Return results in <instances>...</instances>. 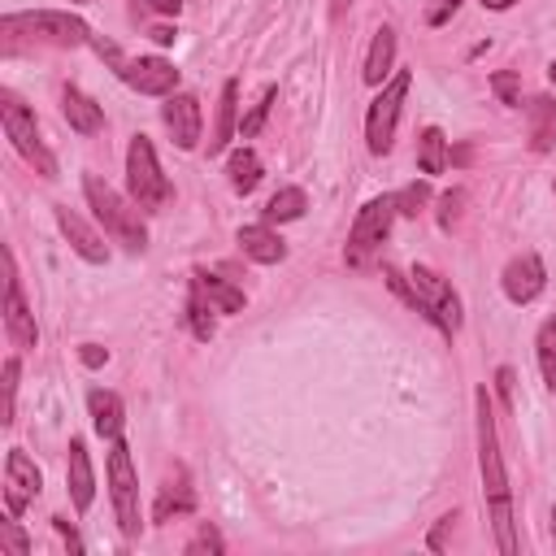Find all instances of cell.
<instances>
[{
	"label": "cell",
	"mask_w": 556,
	"mask_h": 556,
	"mask_svg": "<svg viewBox=\"0 0 556 556\" xmlns=\"http://www.w3.org/2000/svg\"><path fill=\"white\" fill-rule=\"evenodd\" d=\"M226 543H222V534H217V526H208V521H200V530H195V539L187 543V556H195V552H222Z\"/></svg>",
	"instance_id": "obj_35"
},
{
	"label": "cell",
	"mask_w": 556,
	"mask_h": 556,
	"mask_svg": "<svg viewBox=\"0 0 556 556\" xmlns=\"http://www.w3.org/2000/svg\"><path fill=\"white\" fill-rule=\"evenodd\" d=\"M408 282H413V300L408 304L452 339L460 330V295L452 291V282L443 274H434L430 265H413Z\"/></svg>",
	"instance_id": "obj_5"
},
{
	"label": "cell",
	"mask_w": 556,
	"mask_h": 556,
	"mask_svg": "<svg viewBox=\"0 0 556 556\" xmlns=\"http://www.w3.org/2000/svg\"><path fill=\"white\" fill-rule=\"evenodd\" d=\"M117 74H122V83H130L139 96H174V87H178V70H174V61H165V56H135V61H122Z\"/></svg>",
	"instance_id": "obj_12"
},
{
	"label": "cell",
	"mask_w": 556,
	"mask_h": 556,
	"mask_svg": "<svg viewBox=\"0 0 556 556\" xmlns=\"http://www.w3.org/2000/svg\"><path fill=\"white\" fill-rule=\"evenodd\" d=\"M495 391H500V400H504V404L513 408V369H508V365H504V369L495 374Z\"/></svg>",
	"instance_id": "obj_39"
},
{
	"label": "cell",
	"mask_w": 556,
	"mask_h": 556,
	"mask_svg": "<svg viewBox=\"0 0 556 556\" xmlns=\"http://www.w3.org/2000/svg\"><path fill=\"white\" fill-rule=\"evenodd\" d=\"M460 204H465L460 191H443V195H439V226H443V230H452V226L460 222Z\"/></svg>",
	"instance_id": "obj_36"
},
{
	"label": "cell",
	"mask_w": 556,
	"mask_h": 556,
	"mask_svg": "<svg viewBox=\"0 0 556 556\" xmlns=\"http://www.w3.org/2000/svg\"><path fill=\"white\" fill-rule=\"evenodd\" d=\"M17 374H22V361L9 356L4 361V408H0V421L13 426V408H17Z\"/></svg>",
	"instance_id": "obj_32"
},
{
	"label": "cell",
	"mask_w": 556,
	"mask_h": 556,
	"mask_svg": "<svg viewBox=\"0 0 556 556\" xmlns=\"http://www.w3.org/2000/svg\"><path fill=\"white\" fill-rule=\"evenodd\" d=\"M139 4H143V0H135V9H139Z\"/></svg>",
	"instance_id": "obj_47"
},
{
	"label": "cell",
	"mask_w": 556,
	"mask_h": 556,
	"mask_svg": "<svg viewBox=\"0 0 556 556\" xmlns=\"http://www.w3.org/2000/svg\"><path fill=\"white\" fill-rule=\"evenodd\" d=\"M408 87H413V74H408V70H395V74L382 83V91L374 96V104H369V113H365V143H369L374 156L391 152L395 122H400V109H404Z\"/></svg>",
	"instance_id": "obj_8"
},
{
	"label": "cell",
	"mask_w": 556,
	"mask_h": 556,
	"mask_svg": "<svg viewBox=\"0 0 556 556\" xmlns=\"http://www.w3.org/2000/svg\"><path fill=\"white\" fill-rule=\"evenodd\" d=\"M126 191L143 213H156L169 200V178L156 165V148L148 135H135L126 148Z\"/></svg>",
	"instance_id": "obj_7"
},
{
	"label": "cell",
	"mask_w": 556,
	"mask_h": 556,
	"mask_svg": "<svg viewBox=\"0 0 556 556\" xmlns=\"http://www.w3.org/2000/svg\"><path fill=\"white\" fill-rule=\"evenodd\" d=\"M530 148L552 152L556 148V96L530 100Z\"/></svg>",
	"instance_id": "obj_24"
},
{
	"label": "cell",
	"mask_w": 556,
	"mask_h": 556,
	"mask_svg": "<svg viewBox=\"0 0 556 556\" xmlns=\"http://www.w3.org/2000/svg\"><path fill=\"white\" fill-rule=\"evenodd\" d=\"M195 508V495H191V486H187V473L178 469V478H169L165 486H161V495H156V504H152V521H174V517H187Z\"/></svg>",
	"instance_id": "obj_23"
},
{
	"label": "cell",
	"mask_w": 556,
	"mask_h": 556,
	"mask_svg": "<svg viewBox=\"0 0 556 556\" xmlns=\"http://www.w3.org/2000/svg\"><path fill=\"white\" fill-rule=\"evenodd\" d=\"M39 486H43L39 465H35L22 447H13V452L4 456V508H9V517H22L26 504L39 495Z\"/></svg>",
	"instance_id": "obj_11"
},
{
	"label": "cell",
	"mask_w": 556,
	"mask_h": 556,
	"mask_svg": "<svg viewBox=\"0 0 556 556\" xmlns=\"http://www.w3.org/2000/svg\"><path fill=\"white\" fill-rule=\"evenodd\" d=\"M83 195H87L96 222L104 226V235H109L113 243H122L126 252H143V248H148V226H143V217H139L143 208H139L135 200L117 195L100 174H87V178H83Z\"/></svg>",
	"instance_id": "obj_2"
},
{
	"label": "cell",
	"mask_w": 556,
	"mask_h": 556,
	"mask_svg": "<svg viewBox=\"0 0 556 556\" xmlns=\"http://www.w3.org/2000/svg\"><path fill=\"white\" fill-rule=\"evenodd\" d=\"M395 195H374L361 204L356 222H352V235H348V265H365L391 235V222H395Z\"/></svg>",
	"instance_id": "obj_9"
},
{
	"label": "cell",
	"mask_w": 556,
	"mask_h": 556,
	"mask_svg": "<svg viewBox=\"0 0 556 556\" xmlns=\"http://www.w3.org/2000/svg\"><path fill=\"white\" fill-rule=\"evenodd\" d=\"M426 204H430V187H426V182H408L404 191H395V208H400L404 217H417Z\"/></svg>",
	"instance_id": "obj_31"
},
{
	"label": "cell",
	"mask_w": 556,
	"mask_h": 556,
	"mask_svg": "<svg viewBox=\"0 0 556 556\" xmlns=\"http://www.w3.org/2000/svg\"><path fill=\"white\" fill-rule=\"evenodd\" d=\"M274 96H278V87L269 83V87H265V91L256 96V104H252V109H248V113L239 117V135H243V139L261 135V126H265V117H269V104H274Z\"/></svg>",
	"instance_id": "obj_30"
},
{
	"label": "cell",
	"mask_w": 556,
	"mask_h": 556,
	"mask_svg": "<svg viewBox=\"0 0 556 556\" xmlns=\"http://www.w3.org/2000/svg\"><path fill=\"white\" fill-rule=\"evenodd\" d=\"M74 4H87V0H74Z\"/></svg>",
	"instance_id": "obj_48"
},
{
	"label": "cell",
	"mask_w": 556,
	"mask_h": 556,
	"mask_svg": "<svg viewBox=\"0 0 556 556\" xmlns=\"http://www.w3.org/2000/svg\"><path fill=\"white\" fill-rule=\"evenodd\" d=\"M391 65H395V30L391 26H378L374 39H369V52H365V70L361 78L369 87H382L391 78Z\"/></svg>",
	"instance_id": "obj_19"
},
{
	"label": "cell",
	"mask_w": 556,
	"mask_h": 556,
	"mask_svg": "<svg viewBox=\"0 0 556 556\" xmlns=\"http://www.w3.org/2000/svg\"><path fill=\"white\" fill-rule=\"evenodd\" d=\"M152 39L156 43H174V26H152Z\"/></svg>",
	"instance_id": "obj_43"
},
{
	"label": "cell",
	"mask_w": 556,
	"mask_h": 556,
	"mask_svg": "<svg viewBox=\"0 0 556 556\" xmlns=\"http://www.w3.org/2000/svg\"><path fill=\"white\" fill-rule=\"evenodd\" d=\"M235 104H239V83L226 78V83H222V100H217V122H213V135H208V156L226 152V143L235 139V130H239Z\"/></svg>",
	"instance_id": "obj_21"
},
{
	"label": "cell",
	"mask_w": 556,
	"mask_h": 556,
	"mask_svg": "<svg viewBox=\"0 0 556 556\" xmlns=\"http://www.w3.org/2000/svg\"><path fill=\"white\" fill-rule=\"evenodd\" d=\"M491 91H495V96H500V104H508V109H517V104H521V78H517L513 70L491 74Z\"/></svg>",
	"instance_id": "obj_33"
},
{
	"label": "cell",
	"mask_w": 556,
	"mask_h": 556,
	"mask_svg": "<svg viewBox=\"0 0 556 556\" xmlns=\"http://www.w3.org/2000/svg\"><path fill=\"white\" fill-rule=\"evenodd\" d=\"M78 361H83L87 369H100V365L109 361V352H104L100 343H83V348H78Z\"/></svg>",
	"instance_id": "obj_38"
},
{
	"label": "cell",
	"mask_w": 556,
	"mask_h": 556,
	"mask_svg": "<svg viewBox=\"0 0 556 556\" xmlns=\"http://www.w3.org/2000/svg\"><path fill=\"white\" fill-rule=\"evenodd\" d=\"M191 287L217 308V313H243V291L235 287V282H226V278H217V274H204V269H195L191 274Z\"/></svg>",
	"instance_id": "obj_22"
},
{
	"label": "cell",
	"mask_w": 556,
	"mask_h": 556,
	"mask_svg": "<svg viewBox=\"0 0 556 556\" xmlns=\"http://www.w3.org/2000/svg\"><path fill=\"white\" fill-rule=\"evenodd\" d=\"M517 0H482V9H491V13H504V9H513Z\"/></svg>",
	"instance_id": "obj_44"
},
{
	"label": "cell",
	"mask_w": 556,
	"mask_h": 556,
	"mask_svg": "<svg viewBox=\"0 0 556 556\" xmlns=\"http://www.w3.org/2000/svg\"><path fill=\"white\" fill-rule=\"evenodd\" d=\"M161 117H165V126H169V135H174V143H178V148H195V143H200L204 113H200V100H195V96H187V91L165 96Z\"/></svg>",
	"instance_id": "obj_14"
},
{
	"label": "cell",
	"mask_w": 556,
	"mask_h": 556,
	"mask_svg": "<svg viewBox=\"0 0 556 556\" xmlns=\"http://www.w3.org/2000/svg\"><path fill=\"white\" fill-rule=\"evenodd\" d=\"M473 408H478V469H482V495H486L495 547H500L504 556H513V552H517V534H513V495H508V469H504V452H500L495 404H491L486 387H478Z\"/></svg>",
	"instance_id": "obj_1"
},
{
	"label": "cell",
	"mask_w": 556,
	"mask_h": 556,
	"mask_svg": "<svg viewBox=\"0 0 556 556\" xmlns=\"http://www.w3.org/2000/svg\"><path fill=\"white\" fill-rule=\"evenodd\" d=\"M500 287H504V295H508L513 304H530V300H539L543 287H547L543 256H539V252H521V256H513V261L504 265V274H500Z\"/></svg>",
	"instance_id": "obj_13"
},
{
	"label": "cell",
	"mask_w": 556,
	"mask_h": 556,
	"mask_svg": "<svg viewBox=\"0 0 556 556\" xmlns=\"http://www.w3.org/2000/svg\"><path fill=\"white\" fill-rule=\"evenodd\" d=\"M65 486H70L74 513H87V508H91V500H96V469H91V456H87V443H83V439H70Z\"/></svg>",
	"instance_id": "obj_16"
},
{
	"label": "cell",
	"mask_w": 556,
	"mask_h": 556,
	"mask_svg": "<svg viewBox=\"0 0 556 556\" xmlns=\"http://www.w3.org/2000/svg\"><path fill=\"white\" fill-rule=\"evenodd\" d=\"M87 413H91V426L100 439H122V426H126V408H122V395L104 391V387H91L87 391Z\"/></svg>",
	"instance_id": "obj_17"
},
{
	"label": "cell",
	"mask_w": 556,
	"mask_h": 556,
	"mask_svg": "<svg viewBox=\"0 0 556 556\" xmlns=\"http://www.w3.org/2000/svg\"><path fill=\"white\" fill-rule=\"evenodd\" d=\"M304 208H308L304 187H282V191L269 195V204H265V222H269V226H274V222H295V217H304Z\"/></svg>",
	"instance_id": "obj_27"
},
{
	"label": "cell",
	"mask_w": 556,
	"mask_h": 556,
	"mask_svg": "<svg viewBox=\"0 0 556 556\" xmlns=\"http://www.w3.org/2000/svg\"><path fill=\"white\" fill-rule=\"evenodd\" d=\"M552 547H556V508H552Z\"/></svg>",
	"instance_id": "obj_45"
},
{
	"label": "cell",
	"mask_w": 556,
	"mask_h": 556,
	"mask_svg": "<svg viewBox=\"0 0 556 556\" xmlns=\"http://www.w3.org/2000/svg\"><path fill=\"white\" fill-rule=\"evenodd\" d=\"M443 165H447V139H443L439 126H426L417 135V169L421 174H443Z\"/></svg>",
	"instance_id": "obj_25"
},
{
	"label": "cell",
	"mask_w": 556,
	"mask_h": 556,
	"mask_svg": "<svg viewBox=\"0 0 556 556\" xmlns=\"http://www.w3.org/2000/svg\"><path fill=\"white\" fill-rule=\"evenodd\" d=\"M0 547L9 552V556H30V539L22 534V526L9 517V521H0Z\"/></svg>",
	"instance_id": "obj_34"
},
{
	"label": "cell",
	"mask_w": 556,
	"mask_h": 556,
	"mask_svg": "<svg viewBox=\"0 0 556 556\" xmlns=\"http://www.w3.org/2000/svg\"><path fill=\"white\" fill-rule=\"evenodd\" d=\"M104 478H109V495H113L117 530H122L126 539H135V534L143 530V517H139V478H135V465H130V447H126V439H113V443H109Z\"/></svg>",
	"instance_id": "obj_6"
},
{
	"label": "cell",
	"mask_w": 556,
	"mask_h": 556,
	"mask_svg": "<svg viewBox=\"0 0 556 556\" xmlns=\"http://www.w3.org/2000/svg\"><path fill=\"white\" fill-rule=\"evenodd\" d=\"M0 117H4V135H9V143L17 148V156L39 174V178H56V156H52V148L43 143V135H39V122H35V113L22 104V96L17 91H0Z\"/></svg>",
	"instance_id": "obj_4"
},
{
	"label": "cell",
	"mask_w": 556,
	"mask_h": 556,
	"mask_svg": "<svg viewBox=\"0 0 556 556\" xmlns=\"http://www.w3.org/2000/svg\"><path fill=\"white\" fill-rule=\"evenodd\" d=\"M61 113H65L70 130H78V135H96L104 126V109L87 91H78V87H65L61 91Z\"/></svg>",
	"instance_id": "obj_20"
},
{
	"label": "cell",
	"mask_w": 556,
	"mask_h": 556,
	"mask_svg": "<svg viewBox=\"0 0 556 556\" xmlns=\"http://www.w3.org/2000/svg\"><path fill=\"white\" fill-rule=\"evenodd\" d=\"M239 248H243V256H252V261H261V265H278L282 256H287V243L278 239V230L269 226V222H256V226H239Z\"/></svg>",
	"instance_id": "obj_18"
},
{
	"label": "cell",
	"mask_w": 556,
	"mask_h": 556,
	"mask_svg": "<svg viewBox=\"0 0 556 556\" xmlns=\"http://www.w3.org/2000/svg\"><path fill=\"white\" fill-rule=\"evenodd\" d=\"M534 356H539V374H543V387L556 391V317H547L534 334Z\"/></svg>",
	"instance_id": "obj_28"
},
{
	"label": "cell",
	"mask_w": 556,
	"mask_h": 556,
	"mask_svg": "<svg viewBox=\"0 0 556 556\" xmlns=\"http://www.w3.org/2000/svg\"><path fill=\"white\" fill-rule=\"evenodd\" d=\"M52 521H56V530H61V534L70 539V547H74V552H83V543H78V534H74V526H70L65 517H52Z\"/></svg>",
	"instance_id": "obj_41"
},
{
	"label": "cell",
	"mask_w": 556,
	"mask_h": 556,
	"mask_svg": "<svg viewBox=\"0 0 556 556\" xmlns=\"http://www.w3.org/2000/svg\"><path fill=\"white\" fill-rule=\"evenodd\" d=\"M460 4H465V0H434V4H430V13H426V22H430V26H447V22H452V13H456Z\"/></svg>",
	"instance_id": "obj_37"
},
{
	"label": "cell",
	"mask_w": 556,
	"mask_h": 556,
	"mask_svg": "<svg viewBox=\"0 0 556 556\" xmlns=\"http://www.w3.org/2000/svg\"><path fill=\"white\" fill-rule=\"evenodd\" d=\"M447 526H452V517H439V526H434V534H430V547H434V552L443 547V530H447Z\"/></svg>",
	"instance_id": "obj_42"
},
{
	"label": "cell",
	"mask_w": 556,
	"mask_h": 556,
	"mask_svg": "<svg viewBox=\"0 0 556 556\" xmlns=\"http://www.w3.org/2000/svg\"><path fill=\"white\" fill-rule=\"evenodd\" d=\"M0 35L4 43L13 48L17 39H30V43H52V48H83L91 43V26L74 13H61V9H35V13H4L0 17Z\"/></svg>",
	"instance_id": "obj_3"
},
{
	"label": "cell",
	"mask_w": 556,
	"mask_h": 556,
	"mask_svg": "<svg viewBox=\"0 0 556 556\" xmlns=\"http://www.w3.org/2000/svg\"><path fill=\"white\" fill-rule=\"evenodd\" d=\"M547 78H552V87H556V61H552V65H547Z\"/></svg>",
	"instance_id": "obj_46"
},
{
	"label": "cell",
	"mask_w": 556,
	"mask_h": 556,
	"mask_svg": "<svg viewBox=\"0 0 556 556\" xmlns=\"http://www.w3.org/2000/svg\"><path fill=\"white\" fill-rule=\"evenodd\" d=\"M213 313H217V308H213V304L191 287V300H187V326H191V334H195L200 343H208V339H213V330H217V326H213Z\"/></svg>",
	"instance_id": "obj_29"
},
{
	"label": "cell",
	"mask_w": 556,
	"mask_h": 556,
	"mask_svg": "<svg viewBox=\"0 0 556 556\" xmlns=\"http://www.w3.org/2000/svg\"><path fill=\"white\" fill-rule=\"evenodd\" d=\"M226 174H230V187H235L239 195H248V191H256V182H261V156H256L252 148H239V152H230Z\"/></svg>",
	"instance_id": "obj_26"
},
{
	"label": "cell",
	"mask_w": 556,
	"mask_h": 556,
	"mask_svg": "<svg viewBox=\"0 0 556 556\" xmlns=\"http://www.w3.org/2000/svg\"><path fill=\"white\" fill-rule=\"evenodd\" d=\"M339 4H352V0H339Z\"/></svg>",
	"instance_id": "obj_49"
},
{
	"label": "cell",
	"mask_w": 556,
	"mask_h": 556,
	"mask_svg": "<svg viewBox=\"0 0 556 556\" xmlns=\"http://www.w3.org/2000/svg\"><path fill=\"white\" fill-rule=\"evenodd\" d=\"M0 256H4V334H9V343H13L17 352H30V348L39 343L35 313H30L26 295H22V278H17V261H13V252L4 248Z\"/></svg>",
	"instance_id": "obj_10"
},
{
	"label": "cell",
	"mask_w": 556,
	"mask_h": 556,
	"mask_svg": "<svg viewBox=\"0 0 556 556\" xmlns=\"http://www.w3.org/2000/svg\"><path fill=\"white\" fill-rule=\"evenodd\" d=\"M56 226H61V235L70 239V248H74L87 265H104V261H109V243H104V235H100L96 226H87L70 204H56Z\"/></svg>",
	"instance_id": "obj_15"
},
{
	"label": "cell",
	"mask_w": 556,
	"mask_h": 556,
	"mask_svg": "<svg viewBox=\"0 0 556 556\" xmlns=\"http://www.w3.org/2000/svg\"><path fill=\"white\" fill-rule=\"evenodd\" d=\"M143 9H152V13H165V17H174V13L182 9V0H143Z\"/></svg>",
	"instance_id": "obj_40"
}]
</instances>
